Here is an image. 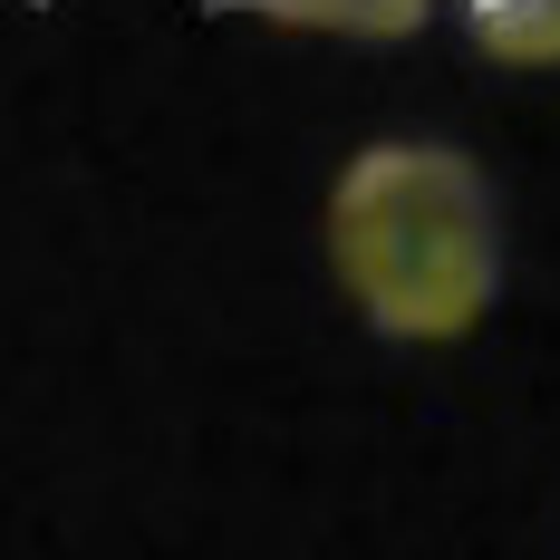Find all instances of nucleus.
Segmentation results:
<instances>
[{"mask_svg":"<svg viewBox=\"0 0 560 560\" xmlns=\"http://www.w3.org/2000/svg\"><path fill=\"white\" fill-rule=\"evenodd\" d=\"M329 271L377 338L445 348L503 300V213L464 145L396 136L348 155L329 184Z\"/></svg>","mask_w":560,"mask_h":560,"instance_id":"1","label":"nucleus"},{"mask_svg":"<svg viewBox=\"0 0 560 560\" xmlns=\"http://www.w3.org/2000/svg\"><path fill=\"white\" fill-rule=\"evenodd\" d=\"M280 30H319V39H406L435 20V0H242Z\"/></svg>","mask_w":560,"mask_h":560,"instance_id":"2","label":"nucleus"},{"mask_svg":"<svg viewBox=\"0 0 560 560\" xmlns=\"http://www.w3.org/2000/svg\"><path fill=\"white\" fill-rule=\"evenodd\" d=\"M474 49L503 68H560V0H454Z\"/></svg>","mask_w":560,"mask_h":560,"instance_id":"3","label":"nucleus"}]
</instances>
